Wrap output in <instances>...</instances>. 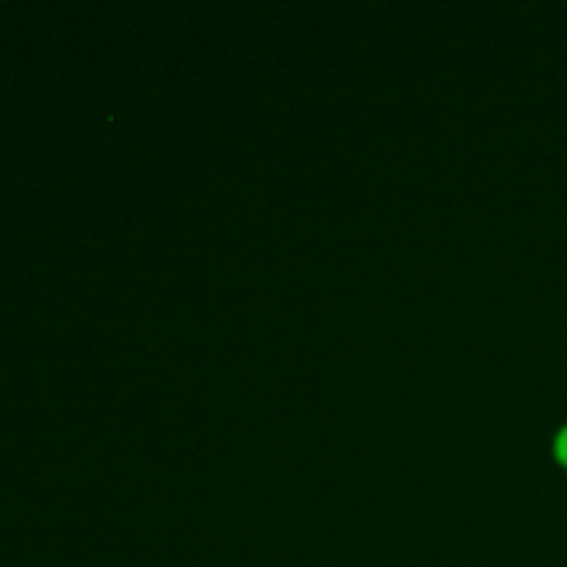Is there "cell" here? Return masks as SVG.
I'll use <instances>...</instances> for the list:
<instances>
[{
    "label": "cell",
    "mask_w": 567,
    "mask_h": 567,
    "mask_svg": "<svg viewBox=\"0 0 567 567\" xmlns=\"http://www.w3.org/2000/svg\"><path fill=\"white\" fill-rule=\"evenodd\" d=\"M554 452H557V460L563 465H567V426L563 432H559V437H557V446H554Z\"/></svg>",
    "instance_id": "1"
}]
</instances>
